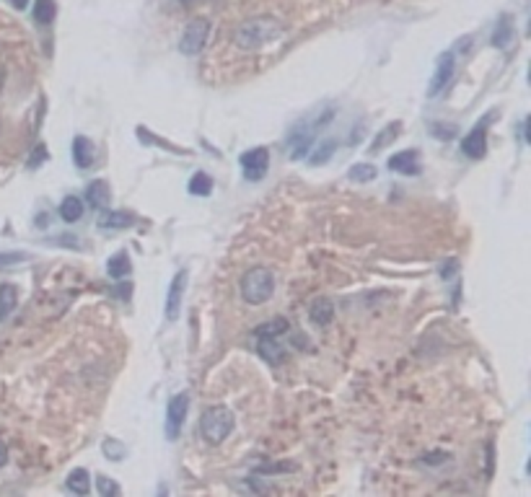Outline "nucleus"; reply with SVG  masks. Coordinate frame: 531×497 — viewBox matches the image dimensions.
Here are the masks:
<instances>
[{
	"instance_id": "nucleus-16",
	"label": "nucleus",
	"mask_w": 531,
	"mask_h": 497,
	"mask_svg": "<svg viewBox=\"0 0 531 497\" xmlns=\"http://www.w3.org/2000/svg\"><path fill=\"white\" fill-rule=\"evenodd\" d=\"M86 213V207H83V200L76 195H68L62 202H60V218L65 220V223H78L80 218Z\"/></svg>"
},
{
	"instance_id": "nucleus-2",
	"label": "nucleus",
	"mask_w": 531,
	"mask_h": 497,
	"mask_svg": "<svg viewBox=\"0 0 531 497\" xmlns=\"http://www.w3.org/2000/svg\"><path fill=\"white\" fill-rule=\"evenodd\" d=\"M241 298H244L249 306H262L272 298L275 293V274L265 270V267H254L241 277Z\"/></svg>"
},
{
	"instance_id": "nucleus-9",
	"label": "nucleus",
	"mask_w": 531,
	"mask_h": 497,
	"mask_svg": "<svg viewBox=\"0 0 531 497\" xmlns=\"http://www.w3.org/2000/svg\"><path fill=\"white\" fill-rule=\"evenodd\" d=\"M184 288H187V270H179V272L174 274L171 285H168V295H166V319L168 322H177L179 319V308H182Z\"/></svg>"
},
{
	"instance_id": "nucleus-21",
	"label": "nucleus",
	"mask_w": 531,
	"mask_h": 497,
	"mask_svg": "<svg viewBox=\"0 0 531 497\" xmlns=\"http://www.w3.org/2000/svg\"><path fill=\"white\" fill-rule=\"evenodd\" d=\"M135 135L146 143V146H156V148H164V150H168V153H182V156H189V150H184V148H177V146H171L168 140H164V137H158L153 135V132H148L146 127H138L135 130Z\"/></svg>"
},
{
	"instance_id": "nucleus-13",
	"label": "nucleus",
	"mask_w": 531,
	"mask_h": 497,
	"mask_svg": "<svg viewBox=\"0 0 531 497\" xmlns=\"http://www.w3.org/2000/svg\"><path fill=\"white\" fill-rule=\"evenodd\" d=\"M109 200H112V192H109V184L107 182H91L89 186H86V202H89V207H94V210H107L109 207Z\"/></svg>"
},
{
	"instance_id": "nucleus-24",
	"label": "nucleus",
	"mask_w": 531,
	"mask_h": 497,
	"mask_svg": "<svg viewBox=\"0 0 531 497\" xmlns=\"http://www.w3.org/2000/svg\"><path fill=\"white\" fill-rule=\"evenodd\" d=\"M58 16V6H55V0H37L34 3V21L42 24V26H47L52 24Z\"/></svg>"
},
{
	"instance_id": "nucleus-38",
	"label": "nucleus",
	"mask_w": 531,
	"mask_h": 497,
	"mask_svg": "<svg viewBox=\"0 0 531 497\" xmlns=\"http://www.w3.org/2000/svg\"><path fill=\"white\" fill-rule=\"evenodd\" d=\"M425 461H430V464H438V461H443V453H430V458L425 456Z\"/></svg>"
},
{
	"instance_id": "nucleus-11",
	"label": "nucleus",
	"mask_w": 531,
	"mask_h": 497,
	"mask_svg": "<svg viewBox=\"0 0 531 497\" xmlns=\"http://www.w3.org/2000/svg\"><path fill=\"white\" fill-rule=\"evenodd\" d=\"M135 223V215L128 213V210H101V218H98V228L104 231H128Z\"/></svg>"
},
{
	"instance_id": "nucleus-34",
	"label": "nucleus",
	"mask_w": 531,
	"mask_h": 497,
	"mask_svg": "<svg viewBox=\"0 0 531 497\" xmlns=\"http://www.w3.org/2000/svg\"><path fill=\"white\" fill-rule=\"evenodd\" d=\"M44 158H47V150H44V146H37V153H31V158H29V168H37V166H40Z\"/></svg>"
},
{
	"instance_id": "nucleus-18",
	"label": "nucleus",
	"mask_w": 531,
	"mask_h": 497,
	"mask_svg": "<svg viewBox=\"0 0 531 497\" xmlns=\"http://www.w3.org/2000/svg\"><path fill=\"white\" fill-rule=\"evenodd\" d=\"M256 352H259L267 363H277L283 358L280 340H275V337H256Z\"/></svg>"
},
{
	"instance_id": "nucleus-29",
	"label": "nucleus",
	"mask_w": 531,
	"mask_h": 497,
	"mask_svg": "<svg viewBox=\"0 0 531 497\" xmlns=\"http://www.w3.org/2000/svg\"><path fill=\"white\" fill-rule=\"evenodd\" d=\"M31 254L26 252H0V272L3 270H10V267H16L21 262H29Z\"/></svg>"
},
{
	"instance_id": "nucleus-17",
	"label": "nucleus",
	"mask_w": 531,
	"mask_h": 497,
	"mask_svg": "<svg viewBox=\"0 0 531 497\" xmlns=\"http://www.w3.org/2000/svg\"><path fill=\"white\" fill-rule=\"evenodd\" d=\"M16 303H19V290H16V285H0V322H6L13 308H16Z\"/></svg>"
},
{
	"instance_id": "nucleus-30",
	"label": "nucleus",
	"mask_w": 531,
	"mask_h": 497,
	"mask_svg": "<svg viewBox=\"0 0 531 497\" xmlns=\"http://www.w3.org/2000/svg\"><path fill=\"white\" fill-rule=\"evenodd\" d=\"M96 489L101 497H117L119 495V485L117 482H112L109 477H104V474H96Z\"/></svg>"
},
{
	"instance_id": "nucleus-32",
	"label": "nucleus",
	"mask_w": 531,
	"mask_h": 497,
	"mask_svg": "<svg viewBox=\"0 0 531 497\" xmlns=\"http://www.w3.org/2000/svg\"><path fill=\"white\" fill-rule=\"evenodd\" d=\"M430 135H435L438 140H451V137H456V127H449V125H443V122H433L430 125Z\"/></svg>"
},
{
	"instance_id": "nucleus-25",
	"label": "nucleus",
	"mask_w": 531,
	"mask_h": 497,
	"mask_svg": "<svg viewBox=\"0 0 531 497\" xmlns=\"http://www.w3.org/2000/svg\"><path fill=\"white\" fill-rule=\"evenodd\" d=\"M210 192H213V179H210L205 171H197V174L189 179V195L207 197Z\"/></svg>"
},
{
	"instance_id": "nucleus-19",
	"label": "nucleus",
	"mask_w": 531,
	"mask_h": 497,
	"mask_svg": "<svg viewBox=\"0 0 531 497\" xmlns=\"http://www.w3.org/2000/svg\"><path fill=\"white\" fill-rule=\"evenodd\" d=\"M288 329H290V322H288V319H270V322L256 326L254 337H275V340H280V337L288 334Z\"/></svg>"
},
{
	"instance_id": "nucleus-36",
	"label": "nucleus",
	"mask_w": 531,
	"mask_h": 497,
	"mask_svg": "<svg viewBox=\"0 0 531 497\" xmlns=\"http://www.w3.org/2000/svg\"><path fill=\"white\" fill-rule=\"evenodd\" d=\"M8 464V448H6V443L0 440V467H6Z\"/></svg>"
},
{
	"instance_id": "nucleus-8",
	"label": "nucleus",
	"mask_w": 531,
	"mask_h": 497,
	"mask_svg": "<svg viewBox=\"0 0 531 497\" xmlns=\"http://www.w3.org/2000/svg\"><path fill=\"white\" fill-rule=\"evenodd\" d=\"M453 70H456V58H453V52H443L441 58H438V62H435V73H433V78H430V86H428V96L435 98L443 88L451 83Z\"/></svg>"
},
{
	"instance_id": "nucleus-20",
	"label": "nucleus",
	"mask_w": 531,
	"mask_h": 497,
	"mask_svg": "<svg viewBox=\"0 0 531 497\" xmlns=\"http://www.w3.org/2000/svg\"><path fill=\"white\" fill-rule=\"evenodd\" d=\"M130 270H132V264H130L128 252H117L114 256H109V262H107L109 277H114V280H122V277H128V274H130Z\"/></svg>"
},
{
	"instance_id": "nucleus-10",
	"label": "nucleus",
	"mask_w": 531,
	"mask_h": 497,
	"mask_svg": "<svg viewBox=\"0 0 531 497\" xmlns=\"http://www.w3.org/2000/svg\"><path fill=\"white\" fill-rule=\"evenodd\" d=\"M462 153L464 156L474 158V161L485 158V153H487V130H485V119L462 140Z\"/></svg>"
},
{
	"instance_id": "nucleus-12",
	"label": "nucleus",
	"mask_w": 531,
	"mask_h": 497,
	"mask_svg": "<svg viewBox=\"0 0 531 497\" xmlns=\"http://www.w3.org/2000/svg\"><path fill=\"white\" fill-rule=\"evenodd\" d=\"M389 168L404 176H417L420 174V156H417V150H399V153H394L389 158Z\"/></svg>"
},
{
	"instance_id": "nucleus-39",
	"label": "nucleus",
	"mask_w": 531,
	"mask_h": 497,
	"mask_svg": "<svg viewBox=\"0 0 531 497\" xmlns=\"http://www.w3.org/2000/svg\"><path fill=\"white\" fill-rule=\"evenodd\" d=\"M182 3H192V0H182Z\"/></svg>"
},
{
	"instance_id": "nucleus-37",
	"label": "nucleus",
	"mask_w": 531,
	"mask_h": 497,
	"mask_svg": "<svg viewBox=\"0 0 531 497\" xmlns=\"http://www.w3.org/2000/svg\"><path fill=\"white\" fill-rule=\"evenodd\" d=\"M10 6H13V8H19V10H24L26 6H29V0H10Z\"/></svg>"
},
{
	"instance_id": "nucleus-22",
	"label": "nucleus",
	"mask_w": 531,
	"mask_h": 497,
	"mask_svg": "<svg viewBox=\"0 0 531 497\" xmlns=\"http://www.w3.org/2000/svg\"><path fill=\"white\" fill-rule=\"evenodd\" d=\"M68 489L70 492H76V495H89L91 492V477L86 469H73L68 474Z\"/></svg>"
},
{
	"instance_id": "nucleus-35",
	"label": "nucleus",
	"mask_w": 531,
	"mask_h": 497,
	"mask_svg": "<svg viewBox=\"0 0 531 497\" xmlns=\"http://www.w3.org/2000/svg\"><path fill=\"white\" fill-rule=\"evenodd\" d=\"M114 295H119L122 301H128L130 295H132V285H130V283H122V285L117 288V290H114Z\"/></svg>"
},
{
	"instance_id": "nucleus-33",
	"label": "nucleus",
	"mask_w": 531,
	"mask_h": 497,
	"mask_svg": "<svg viewBox=\"0 0 531 497\" xmlns=\"http://www.w3.org/2000/svg\"><path fill=\"white\" fill-rule=\"evenodd\" d=\"M275 471H295V464H270L256 469V474H275Z\"/></svg>"
},
{
	"instance_id": "nucleus-15",
	"label": "nucleus",
	"mask_w": 531,
	"mask_h": 497,
	"mask_svg": "<svg viewBox=\"0 0 531 497\" xmlns=\"http://www.w3.org/2000/svg\"><path fill=\"white\" fill-rule=\"evenodd\" d=\"M73 161H76V166L78 168H91V164H94V146H91V140L89 137H73Z\"/></svg>"
},
{
	"instance_id": "nucleus-7",
	"label": "nucleus",
	"mask_w": 531,
	"mask_h": 497,
	"mask_svg": "<svg viewBox=\"0 0 531 497\" xmlns=\"http://www.w3.org/2000/svg\"><path fill=\"white\" fill-rule=\"evenodd\" d=\"M238 164H241V171H244V176L249 182H259V179H265L267 174L270 150H267V148H252V150L241 153Z\"/></svg>"
},
{
	"instance_id": "nucleus-31",
	"label": "nucleus",
	"mask_w": 531,
	"mask_h": 497,
	"mask_svg": "<svg viewBox=\"0 0 531 497\" xmlns=\"http://www.w3.org/2000/svg\"><path fill=\"white\" fill-rule=\"evenodd\" d=\"M399 130H402V127H399V122H392V127H389V130H381V132L376 135L374 146H371V148H374V150H378V148H384V143H392L394 137L399 135Z\"/></svg>"
},
{
	"instance_id": "nucleus-14",
	"label": "nucleus",
	"mask_w": 531,
	"mask_h": 497,
	"mask_svg": "<svg viewBox=\"0 0 531 497\" xmlns=\"http://www.w3.org/2000/svg\"><path fill=\"white\" fill-rule=\"evenodd\" d=\"M308 319L316 324V326H327V324L335 319V303L329 298H316L311 306H308Z\"/></svg>"
},
{
	"instance_id": "nucleus-28",
	"label": "nucleus",
	"mask_w": 531,
	"mask_h": 497,
	"mask_svg": "<svg viewBox=\"0 0 531 497\" xmlns=\"http://www.w3.org/2000/svg\"><path fill=\"white\" fill-rule=\"evenodd\" d=\"M101 451H104V456H107L109 461H122V458L128 456V448H125V443H119V440H114V438L104 440Z\"/></svg>"
},
{
	"instance_id": "nucleus-3",
	"label": "nucleus",
	"mask_w": 531,
	"mask_h": 497,
	"mask_svg": "<svg viewBox=\"0 0 531 497\" xmlns=\"http://www.w3.org/2000/svg\"><path fill=\"white\" fill-rule=\"evenodd\" d=\"M236 425L234 419V412L226 410V407H213L207 410L200 419V435L210 443V446H218L231 435V430Z\"/></svg>"
},
{
	"instance_id": "nucleus-4",
	"label": "nucleus",
	"mask_w": 531,
	"mask_h": 497,
	"mask_svg": "<svg viewBox=\"0 0 531 497\" xmlns=\"http://www.w3.org/2000/svg\"><path fill=\"white\" fill-rule=\"evenodd\" d=\"M319 125H308V122H298V125L290 130V135H288V156L293 158V161H304L308 153H311V148H314V132Z\"/></svg>"
},
{
	"instance_id": "nucleus-5",
	"label": "nucleus",
	"mask_w": 531,
	"mask_h": 497,
	"mask_svg": "<svg viewBox=\"0 0 531 497\" xmlns=\"http://www.w3.org/2000/svg\"><path fill=\"white\" fill-rule=\"evenodd\" d=\"M207 31H210V24L205 19H195L187 24V29L182 34V40H179V52L182 55H187V58H195L202 52L207 42Z\"/></svg>"
},
{
	"instance_id": "nucleus-27",
	"label": "nucleus",
	"mask_w": 531,
	"mask_h": 497,
	"mask_svg": "<svg viewBox=\"0 0 531 497\" xmlns=\"http://www.w3.org/2000/svg\"><path fill=\"white\" fill-rule=\"evenodd\" d=\"M376 166L374 164H355L350 166V171H347V176H350V182H358V184H365V182H374L376 179Z\"/></svg>"
},
{
	"instance_id": "nucleus-6",
	"label": "nucleus",
	"mask_w": 531,
	"mask_h": 497,
	"mask_svg": "<svg viewBox=\"0 0 531 497\" xmlns=\"http://www.w3.org/2000/svg\"><path fill=\"white\" fill-rule=\"evenodd\" d=\"M187 412H189L187 394H177V396L168 399V404H166V440H177L179 435H182Z\"/></svg>"
},
{
	"instance_id": "nucleus-1",
	"label": "nucleus",
	"mask_w": 531,
	"mask_h": 497,
	"mask_svg": "<svg viewBox=\"0 0 531 497\" xmlns=\"http://www.w3.org/2000/svg\"><path fill=\"white\" fill-rule=\"evenodd\" d=\"M280 34H283V24L272 16H262V19H252L241 24L234 34V42L241 49H259L270 42H275Z\"/></svg>"
},
{
	"instance_id": "nucleus-23",
	"label": "nucleus",
	"mask_w": 531,
	"mask_h": 497,
	"mask_svg": "<svg viewBox=\"0 0 531 497\" xmlns=\"http://www.w3.org/2000/svg\"><path fill=\"white\" fill-rule=\"evenodd\" d=\"M511 42H513V24L508 16H500L498 26H495V31H492V44H495L498 49H505Z\"/></svg>"
},
{
	"instance_id": "nucleus-26",
	"label": "nucleus",
	"mask_w": 531,
	"mask_h": 497,
	"mask_svg": "<svg viewBox=\"0 0 531 497\" xmlns=\"http://www.w3.org/2000/svg\"><path fill=\"white\" fill-rule=\"evenodd\" d=\"M335 150H337V143H335V140H324V143H319V146H316L314 153H308V164H311V166L327 164L329 158L335 156Z\"/></svg>"
}]
</instances>
